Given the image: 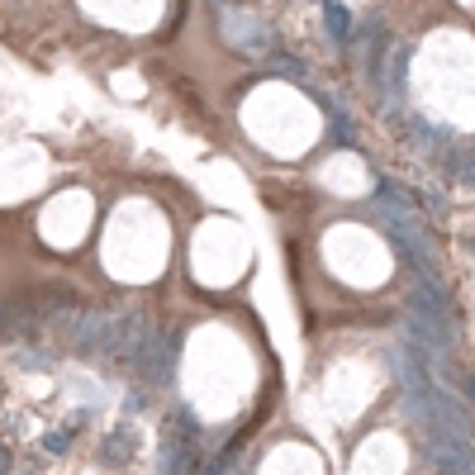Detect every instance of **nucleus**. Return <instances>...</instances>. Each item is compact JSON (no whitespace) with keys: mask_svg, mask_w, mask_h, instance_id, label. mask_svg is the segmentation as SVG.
<instances>
[{"mask_svg":"<svg viewBox=\"0 0 475 475\" xmlns=\"http://www.w3.org/2000/svg\"><path fill=\"white\" fill-rule=\"evenodd\" d=\"M323 19H328V33L337 38V43H347V38H352L347 5H337V0H323Z\"/></svg>","mask_w":475,"mask_h":475,"instance_id":"obj_2","label":"nucleus"},{"mask_svg":"<svg viewBox=\"0 0 475 475\" xmlns=\"http://www.w3.org/2000/svg\"><path fill=\"white\" fill-rule=\"evenodd\" d=\"M176 347H181L176 332H152V337H147V347H142V357H138V371H142L147 385H167V380H172Z\"/></svg>","mask_w":475,"mask_h":475,"instance_id":"obj_1","label":"nucleus"},{"mask_svg":"<svg viewBox=\"0 0 475 475\" xmlns=\"http://www.w3.org/2000/svg\"><path fill=\"white\" fill-rule=\"evenodd\" d=\"M466 247H471V252H475V238H466Z\"/></svg>","mask_w":475,"mask_h":475,"instance_id":"obj_6","label":"nucleus"},{"mask_svg":"<svg viewBox=\"0 0 475 475\" xmlns=\"http://www.w3.org/2000/svg\"><path fill=\"white\" fill-rule=\"evenodd\" d=\"M0 475H10V452L0 447Z\"/></svg>","mask_w":475,"mask_h":475,"instance_id":"obj_5","label":"nucleus"},{"mask_svg":"<svg viewBox=\"0 0 475 475\" xmlns=\"http://www.w3.org/2000/svg\"><path fill=\"white\" fill-rule=\"evenodd\" d=\"M271 72H276V77H295V81H304V62H300V57H271Z\"/></svg>","mask_w":475,"mask_h":475,"instance_id":"obj_3","label":"nucleus"},{"mask_svg":"<svg viewBox=\"0 0 475 475\" xmlns=\"http://www.w3.org/2000/svg\"><path fill=\"white\" fill-rule=\"evenodd\" d=\"M67 442H72V437H62V432H48V452H67Z\"/></svg>","mask_w":475,"mask_h":475,"instance_id":"obj_4","label":"nucleus"}]
</instances>
